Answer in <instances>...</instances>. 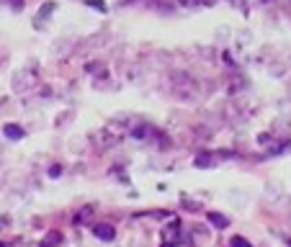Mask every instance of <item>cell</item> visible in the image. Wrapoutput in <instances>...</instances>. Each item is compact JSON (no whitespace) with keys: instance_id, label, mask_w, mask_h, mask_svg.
<instances>
[{"instance_id":"1","label":"cell","mask_w":291,"mask_h":247,"mask_svg":"<svg viewBox=\"0 0 291 247\" xmlns=\"http://www.w3.org/2000/svg\"><path fill=\"white\" fill-rule=\"evenodd\" d=\"M93 232H96V237H98V239H106V242H111V239L116 237L114 227H108V224H98V227H96Z\"/></svg>"},{"instance_id":"2","label":"cell","mask_w":291,"mask_h":247,"mask_svg":"<svg viewBox=\"0 0 291 247\" xmlns=\"http://www.w3.org/2000/svg\"><path fill=\"white\" fill-rule=\"evenodd\" d=\"M209 221L214 224L216 229H227V227H230V219H227V216H222V214H216V211L209 214Z\"/></svg>"},{"instance_id":"3","label":"cell","mask_w":291,"mask_h":247,"mask_svg":"<svg viewBox=\"0 0 291 247\" xmlns=\"http://www.w3.org/2000/svg\"><path fill=\"white\" fill-rule=\"evenodd\" d=\"M3 131H6V137H8V139H13V142H16V139H24V129L16 126V124H8Z\"/></svg>"},{"instance_id":"4","label":"cell","mask_w":291,"mask_h":247,"mask_svg":"<svg viewBox=\"0 0 291 247\" xmlns=\"http://www.w3.org/2000/svg\"><path fill=\"white\" fill-rule=\"evenodd\" d=\"M85 6H91V8H96V11L106 13V6H103V0H85Z\"/></svg>"},{"instance_id":"5","label":"cell","mask_w":291,"mask_h":247,"mask_svg":"<svg viewBox=\"0 0 291 247\" xmlns=\"http://www.w3.org/2000/svg\"><path fill=\"white\" fill-rule=\"evenodd\" d=\"M232 247H253L248 239H242V237H232Z\"/></svg>"},{"instance_id":"6","label":"cell","mask_w":291,"mask_h":247,"mask_svg":"<svg viewBox=\"0 0 291 247\" xmlns=\"http://www.w3.org/2000/svg\"><path fill=\"white\" fill-rule=\"evenodd\" d=\"M57 242H59V234H52L47 242H41V247H49V244H57Z\"/></svg>"}]
</instances>
